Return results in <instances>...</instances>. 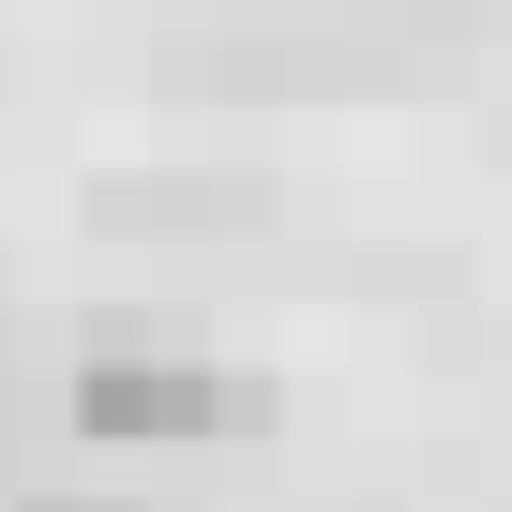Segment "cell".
<instances>
[{"label":"cell","instance_id":"obj_1","mask_svg":"<svg viewBox=\"0 0 512 512\" xmlns=\"http://www.w3.org/2000/svg\"><path fill=\"white\" fill-rule=\"evenodd\" d=\"M226 422H241V392L196 347H106V362H76V437H106V452H181V437H226Z\"/></svg>","mask_w":512,"mask_h":512},{"label":"cell","instance_id":"obj_2","mask_svg":"<svg viewBox=\"0 0 512 512\" xmlns=\"http://www.w3.org/2000/svg\"><path fill=\"white\" fill-rule=\"evenodd\" d=\"M31 512H121V497H31Z\"/></svg>","mask_w":512,"mask_h":512}]
</instances>
